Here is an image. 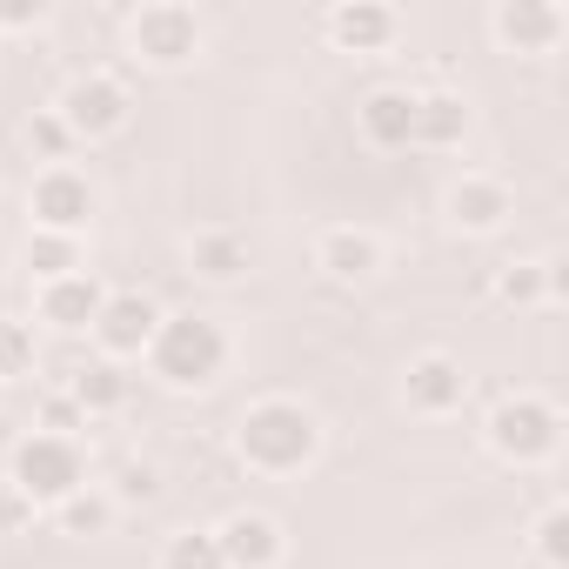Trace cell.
I'll return each instance as SVG.
<instances>
[{
    "mask_svg": "<svg viewBox=\"0 0 569 569\" xmlns=\"http://www.w3.org/2000/svg\"><path fill=\"white\" fill-rule=\"evenodd\" d=\"M316 268H322V281H336V289H369V281H382V268H389V241L376 228L336 221V228L316 234Z\"/></svg>",
    "mask_w": 569,
    "mask_h": 569,
    "instance_id": "13",
    "label": "cell"
},
{
    "mask_svg": "<svg viewBox=\"0 0 569 569\" xmlns=\"http://www.w3.org/2000/svg\"><path fill=\"white\" fill-rule=\"evenodd\" d=\"M516 221V194L502 174H456L442 188V228L462 234V241H489Z\"/></svg>",
    "mask_w": 569,
    "mask_h": 569,
    "instance_id": "11",
    "label": "cell"
},
{
    "mask_svg": "<svg viewBox=\"0 0 569 569\" xmlns=\"http://www.w3.org/2000/svg\"><path fill=\"white\" fill-rule=\"evenodd\" d=\"M54 114H61V128L74 134V148H101V141L128 134V121H134V94H128L121 74H108V68H81V74H68V88L54 94Z\"/></svg>",
    "mask_w": 569,
    "mask_h": 569,
    "instance_id": "6",
    "label": "cell"
},
{
    "mask_svg": "<svg viewBox=\"0 0 569 569\" xmlns=\"http://www.w3.org/2000/svg\"><path fill=\"white\" fill-rule=\"evenodd\" d=\"M21 268H28L34 289H41V281H61V274H81V268H88V241L28 228V241H21Z\"/></svg>",
    "mask_w": 569,
    "mask_h": 569,
    "instance_id": "21",
    "label": "cell"
},
{
    "mask_svg": "<svg viewBox=\"0 0 569 569\" xmlns=\"http://www.w3.org/2000/svg\"><path fill=\"white\" fill-rule=\"evenodd\" d=\"M161 302L148 296V289H108V302H101V316H94V329H88V342H94V356H108V362H141L148 356V342H154V329H161Z\"/></svg>",
    "mask_w": 569,
    "mask_h": 569,
    "instance_id": "8",
    "label": "cell"
},
{
    "mask_svg": "<svg viewBox=\"0 0 569 569\" xmlns=\"http://www.w3.org/2000/svg\"><path fill=\"white\" fill-rule=\"evenodd\" d=\"M121 41H128V61H134V68H148V74H181V68L201 61L208 28H201V14L188 8V0H141V8L128 14V28H121Z\"/></svg>",
    "mask_w": 569,
    "mask_h": 569,
    "instance_id": "5",
    "label": "cell"
},
{
    "mask_svg": "<svg viewBox=\"0 0 569 569\" xmlns=\"http://www.w3.org/2000/svg\"><path fill=\"white\" fill-rule=\"evenodd\" d=\"M61 389L81 402V416H88V422H101V416H121V409H128L134 376H128L121 362H108V356H88V362H74V376H68Z\"/></svg>",
    "mask_w": 569,
    "mask_h": 569,
    "instance_id": "20",
    "label": "cell"
},
{
    "mask_svg": "<svg viewBox=\"0 0 569 569\" xmlns=\"http://www.w3.org/2000/svg\"><path fill=\"white\" fill-rule=\"evenodd\" d=\"M214 549H221L228 569H281L289 562V529H281V516L241 502L214 522Z\"/></svg>",
    "mask_w": 569,
    "mask_h": 569,
    "instance_id": "14",
    "label": "cell"
},
{
    "mask_svg": "<svg viewBox=\"0 0 569 569\" xmlns=\"http://www.w3.org/2000/svg\"><path fill=\"white\" fill-rule=\"evenodd\" d=\"M322 34L336 54H356V61H376V54H396L409 21L402 8H389V0H336V8L322 14Z\"/></svg>",
    "mask_w": 569,
    "mask_h": 569,
    "instance_id": "10",
    "label": "cell"
},
{
    "mask_svg": "<svg viewBox=\"0 0 569 569\" xmlns=\"http://www.w3.org/2000/svg\"><path fill=\"white\" fill-rule=\"evenodd\" d=\"M21 141H28V154H34L41 168H61V161L74 154V134L61 128V114H54V108H34V114L21 121Z\"/></svg>",
    "mask_w": 569,
    "mask_h": 569,
    "instance_id": "26",
    "label": "cell"
},
{
    "mask_svg": "<svg viewBox=\"0 0 569 569\" xmlns=\"http://www.w3.org/2000/svg\"><path fill=\"white\" fill-rule=\"evenodd\" d=\"M48 516H54V529H61L68 542H94V536H108V529H114V516H121V509H114V496H108L101 482H88L81 496H68V502H61V509H48Z\"/></svg>",
    "mask_w": 569,
    "mask_h": 569,
    "instance_id": "22",
    "label": "cell"
},
{
    "mask_svg": "<svg viewBox=\"0 0 569 569\" xmlns=\"http://www.w3.org/2000/svg\"><path fill=\"white\" fill-rule=\"evenodd\" d=\"M562 409L549 402V396H536V389H516V396H502L489 416H482V442H489V456L496 462H509V469H549L556 456H562Z\"/></svg>",
    "mask_w": 569,
    "mask_h": 569,
    "instance_id": "3",
    "label": "cell"
},
{
    "mask_svg": "<svg viewBox=\"0 0 569 569\" xmlns=\"http://www.w3.org/2000/svg\"><path fill=\"white\" fill-rule=\"evenodd\" d=\"M228 362H234V336H228V322L208 316V309H174V316H161V329H154V342H148V356H141L148 382L168 389V396H208V389L228 376Z\"/></svg>",
    "mask_w": 569,
    "mask_h": 569,
    "instance_id": "2",
    "label": "cell"
},
{
    "mask_svg": "<svg viewBox=\"0 0 569 569\" xmlns=\"http://www.w3.org/2000/svg\"><path fill=\"white\" fill-rule=\"evenodd\" d=\"M489 34L502 54H522V61H542L569 41V8L562 0H496L489 8Z\"/></svg>",
    "mask_w": 569,
    "mask_h": 569,
    "instance_id": "12",
    "label": "cell"
},
{
    "mask_svg": "<svg viewBox=\"0 0 569 569\" xmlns=\"http://www.w3.org/2000/svg\"><path fill=\"white\" fill-rule=\"evenodd\" d=\"M409 128H416V94L409 88H369L362 108H356V134L382 154L409 148Z\"/></svg>",
    "mask_w": 569,
    "mask_h": 569,
    "instance_id": "19",
    "label": "cell"
},
{
    "mask_svg": "<svg viewBox=\"0 0 569 569\" xmlns=\"http://www.w3.org/2000/svg\"><path fill=\"white\" fill-rule=\"evenodd\" d=\"M34 522H41V509H34V502H28L8 476H0V536H28Z\"/></svg>",
    "mask_w": 569,
    "mask_h": 569,
    "instance_id": "29",
    "label": "cell"
},
{
    "mask_svg": "<svg viewBox=\"0 0 569 569\" xmlns=\"http://www.w3.org/2000/svg\"><path fill=\"white\" fill-rule=\"evenodd\" d=\"M48 0H0V41L8 34H34V28H48Z\"/></svg>",
    "mask_w": 569,
    "mask_h": 569,
    "instance_id": "30",
    "label": "cell"
},
{
    "mask_svg": "<svg viewBox=\"0 0 569 569\" xmlns=\"http://www.w3.org/2000/svg\"><path fill=\"white\" fill-rule=\"evenodd\" d=\"M396 396H402L409 416L449 422V416H462V402H469V369H462V356H449V349H422V356L402 362Z\"/></svg>",
    "mask_w": 569,
    "mask_h": 569,
    "instance_id": "9",
    "label": "cell"
},
{
    "mask_svg": "<svg viewBox=\"0 0 569 569\" xmlns=\"http://www.w3.org/2000/svg\"><path fill=\"white\" fill-rule=\"evenodd\" d=\"M101 302H108V281L94 274V268H81V274H61V281H41L34 289V329H48V336H88L94 329V316H101Z\"/></svg>",
    "mask_w": 569,
    "mask_h": 569,
    "instance_id": "15",
    "label": "cell"
},
{
    "mask_svg": "<svg viewBox=\"0 0 569 569\" xmlns=\"http://www.w3.org/2000/svg\"><path fill=\"white\" fill-rule=\"evenodd\" d=\"M529 556L542 569H569V502H542L529 516Z\"/></svg>",
    "mask_w": 569,
    "mask_h": 569,
    "instance_id": "24",
    "label": "cell"
},
{
    "mask_svg": "<svg viewBox=\"0 0 569 569\" xmlns=\"http://www.w3.org/2000/svg\"><path fill=\"white\" fill-rule=\"evenodd\" d=\"M329 449V422L302 396H261L234 416V462L248 476H309Z\"/></svg>",
    "mask_w": 569,
    "mask_h": 569,
    "instance_id": "1",
    "label": "cell"
},
{
    "mask_svg": "<svg viewBox=\"0 0 569 569\" xmlns=\"http://www.w3.org/2000/svg\"><path fill=\"white\" fill-rule=\"evenodd\" d=\"M108 496H114V509H141V502H154L161 496V469L154 462H141V456H128L121 469H114V482H101Z\"/></svg>",
    "mask_w": 569,
    "mask_h": 569,
    "instance_id": "27",
    "label": "cell"
},
{
    "mask_svg": "<svg viewBox=\"0 0 569 569\" xmlns=\"http://www.w3.org/2000/svg\"><path fill=\"white\" fill-rule=\"evenodd\" d=\"M154 569H228L221 562V549H214V529H168L161 536V556H154Z\"/></svg>",
    "mask_w": 569,
    "mask_h": 569,
    "instance_id": "25",
    "label": "cell"
},
{
    "mask_svg": "<svg viewBox=\"0 0 569 569\" xmlns=\"http://www.w3.org/2000/svg\"><path fill=\"white\" fill-rule=\"evenodd\" d=\"M41 369V329L21 316H0V382H28Z\"/></svg>",
    "mask_w": 569,
    "mask_h": 569,
    "instance_id": "23",
    "label": "cell"
},
{
    "mask_svg": "<svg viewBox=\"0 0 569 569\" xmlns=\"http://www.w3.org/2000/svg\"><path fill=\"white\" fill-rule=\"evenodd\" d=\"M34 429H48V436H81V429H88V416H81V402H74L68 389H48V396H41Z\"/></svg>",
    "mask_w": 569,
    "mask_h": 569,
    "instance_id": "28",
    "label": "cell"
},
{
    "mask_svg": "<svg viewBox=\"0 0 569 569\" xmlns=\"http://www.w3.org/2000/svg\"><path fill=\"white\" fill-rule=\"evenodd\" d=\"M496 302L502 309H549L562 302V254H516L496 268Z\"/></svg>",
    "mask_w": 569,
    "mask_h": 569,
    "instance_id": "18",
    "label": "cell"
},
{
    "mask_svg": "<svg viewBox=\"0 0 569 569\" xmlns=\"http://www.w3.org/2000/svg\"><path fill=\"white\" fill-rule=\"evenodd\" d=\"M181 261H188V274L201 281V289H234V281H248V268H254V248L234 228H194Z\"/></svg>",
    "mask_w": 569,
    "mask_h": 569,
    "instance_id": "16",
    "label": "cell"
},
{
    "mask_svg": "<svg viewBox=\"0 0 569 569\" xmlns=\"http://www.w3.org/2000/svg\"><path fill=\"white\" fill-rule=\"evenodd\" d=\"M0 396H8V382H0Z\"/></svg>",
    "mask_w": 569,
    "mask_h": 569,
    "instance_id": "31",
    "label": "cell"
},
{
    "mask_svg": "<svg viewBox=\"0 0 569 569\" xmlns=\"http://www.w3.org/2000/svg\"><path fill=\"white\" fill-rule=\"evenodd\" d=\"M469 128H476L469 94H456V88H429V94H416V128H409V148L449 154V148H462V141H469Z\"/></svg>",
    "mask_w": 569,
    "mask_h": 569,
    "instance_id": "17",
    "label": "cell"
},
{
    "mask_svg": "<svg viewBox=\"0 0 569 569\" xmlns=\"http://www.w3.org/2000/svg\"><path fill=\"white\" fill-rule=\"evenodd\" d=\"M94 208H101V194H94V181H88L74 161L34 168V181H28V221H34L41 234H74V241H88Z\"/></svg>",
    "mask_w": 569,
    "mask_h": 569,
    "instance_id": "7",
    "label": "cell"
},
{
    "mask_svg": "<svg viewBox=\"0 0 569 569\" xmlns=\"http://www.w3.org/2000/svg\"><path fill=\"white\" fill-rule=\"evenodd\" d=\"M8 476L41 516L48 509H61L68 496H81L88 489V449H81V436H48V429H28L14 449H8Z\"/></svg>",
    "mask_w": 569,
    "mask_h": 569,
    "instance_id": "4",
    "label": "cell"
}]
</instances>
